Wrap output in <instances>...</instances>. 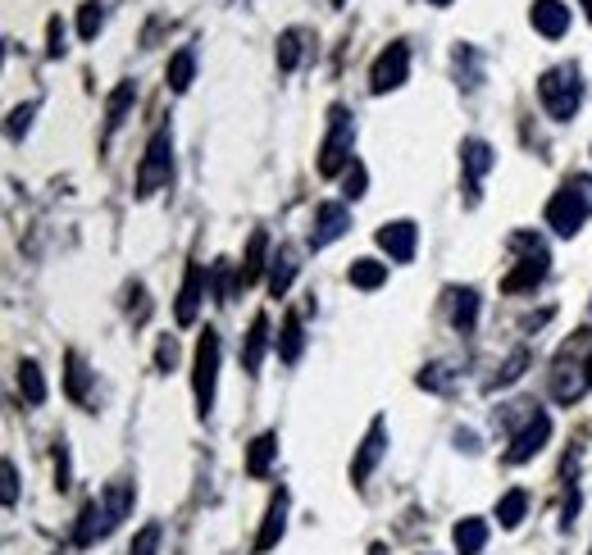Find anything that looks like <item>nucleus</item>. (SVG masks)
I'll list each match as a JSON object with an SVG mask.
<instances>
[{
    "instance_id": "obj_13",
    "label": "nucleus",
    "mask_w": 592,
    "mask_h": 555,
    "mask_svg": "<svg viewBox=\"0 0 592 555\" xmlns=\"http://www.w3.org/2000/svg\"><path fill=\"white\" fill-rule=\"evenodd\" d=\"M529 23L542 32V37H565L570 32V6L565 0H533V10H529Z\"/></svg>"
},
{
    "instance_id": "obj_41",
    "label": "nucleus",
    "mask_w": 592,
    "mask_h": 555,
    "mask_svg": "<svg viewBox=\"0 0 592 555\" xmlns=\"http://www.w3.org/2000/svg\"><path fill=\"white\" fill-rule=\"evenodd\" d=\"M32 115H37V106H19V110H10V137H14V141L32 128Z\"/></svg>"
},
{
    "instance_id": "obj_6",
    "label": "nucleus",
    "mask_w": 592,
    "mask_h": 555,
    "mask_svg": "<svg viewBox=\"0 0 592 555\" xmlns=\"http://www.w3.org/2000/svg\"><path fill=\"white\" fill-rule=\"evenodd\" d=\"M515 250H520V269L506 278V291H529V287H537L542 278H547V246H542L537 237H529V232H515V241H511Z\"/></svg>"
},
{
    "instance_id": "obj_20",
    "label": "nucleus",
    "mask_w": 592,
    "mask_h": 555,
    "mask_svg": "<svg viewBox=\"0 0 592 555\" xmlns=\"http://www.w3.org/2000/svg\"><path fill=\"white\" fill-rule=\"evenodd\" d=\"M132 106H137V82H119V87L110 91V106H106V137L124 128V119H128Z\"/></svg>"
},
{
    "instance_id": "obj_45",
    "label": "nucleus",
    "mask_w": 592,
    "mask_h": 555,
    "mask_svg": "<svg viewBox=\"0 0 592 555\" xmlns=\"http://www.w3.org/2000/svg\"><path fill=\"white\" fill-rule=\"evenodd\" d=\"M583 374H588V387H592V356H588V365H583Z\"/></svg>"
},
{
    "instance_id": "obj_40",
    "label": "nucleus",
    "mask_w": 592,
    "mask_h": 555,
    "mask_svg": "<svg viewBox=\"0 0 592 555\" xmlns=\"http://www.w3.org/2000/svg\"><path fill=\"white\" fill-rule=\"evenodd\" d=\"M46 41H51V46H46V56L60 60V56H65V23H60V19L46 23Z\"/></svg>"
},
{
    "instance_id": "obj_7",
    "label": "nucleus",
    "mask_w": 592,
    "mask_h": 555,
    "mask_svg": "<svg viewBox=\"0 0 592 555\" xmlns=\"http://www.w3.org/2000/svg\"><path fill=\"white\" fill-rule=\"evenodd\" d=\"M406 78H411V50H406V41H392L387 50H378V60L369 69V91L387 96V91H397Z\"/></svg>"
},
{
    "instance_id": "obj_47",
    "label": "nucleus",
    "mask_w": 592,
    "mask_h": 555,
    "mask_svg": "<svg viewBox=\"0 0 592 555\" xmlns=\"http://www.w3.org/2000/svg\"><path fill=\"white\" fill-rule=\"evenodd\" d=\"M428 6H452V0H428Z\"/></svg>"
},
{
    "instance_id": "obj_48",
    "label": "nucleus",
    "mask_w": 592,
    "mask_h": 555,
    "mask_svg": "<svg viewBox=\"0 0 592 555\" xmlns=\"http://www.w3.org/2000/svg\"><path fill=\"white\" fill-rule=\"evenodd\" d=\"M333 6H347V0H333Z\"/></svg>"
},
{
    "instance_id": "obj_25",
    "label": "nucleus",
    "mask_w": 592,
    "mask_h": 555,
    "mask_svg": "<svg viewBox=\"0 0 592 555\" xmlns=\"http://www.w3.org/2000/svg\"><path fill=\"white\" fill-rule=\"evenodd\" d=\"M19 392H23L28 406H41L46 400V374L37 360H19Z\"/></svg>"
},
{
    "instance_id": "obj_29",
    "label": "nucleus",
    "mask_w": 592,
    "mask_h": 555,
    "mask_svg": "<svg viewBox=\"0 0 592 555\" xmlns=\"http://www.w3.org/2000/svg\"><path fill=\"white\" fill-rule=\"evenodd\" d=\"M347 278H352V287H361V291H378V287L387 283V265H378V260H356V265L347 269Z\"/></svg>"
},
{
    "instance_id": "obj_24",
    "label": "nucleus",
    "mask_w": 592,
    "mask_h": 555,
    "mask_svg": "<svg viewBox=\"0 0 592 555\" xmlns=\"http://www.w3.org/2000/svg\"><path fill=\"white\" fill-rule=\"evenodd\" d=\"M452 542H456L461 555H478L487 546V519H461L452 528Z\"/></svg>"
},
{
    "instance_id": "obj_23",
    "label": "nucleus",
    "mask_w": 592,
    "mask_h": 555,
    "mask_svg": "<svg viewBox=\"0 0 592 555\" xmlns=\"http://www.w3.org/2000/svg\"><path fill=\"white\" fill-rule=\"evenodd\" d=\"M302 350H306L302 319L287 315V319H283V333H278V360H283V365H296V360H302Z\"/></svg>"
},
{
    "instance_id": "obj_26",
    "label": "nucleus",
    "mask_w": 592,
    "mask_h": 555,
    "mask_svg": "<svg viewBox=\"0 0 592 555\" xmlns=\"http://www.w3.org/2000/svg\"><path fill=\"white\" fill-rule=\"evenodd\" d=\"M474 319H478V291H474V287L452 291V324H456L461 333H470V328H474Z\"/></svg>"
},
{
    "instance_id": "obj_32",
    "label": "nucleus",
    "mask_w": 592,
    "mask_h": 555,
    "mask_svg": "<svg viewBox=\"0 0 592 555\" xmlns=\"http://www.w3.org/2000/svg\"><path fill=\"white\" fill-rule=\"evenodd\" d=\"M101 28H106V6H101V0H87V6L78 10V37L91 41Z\"/></svg>"
},
{
    "instance_id": "obj_27",
    "label": "nucleus",
    "mask_w": 592,
    "mask_h": 555,
    "mask_svg": "<svg viewBox=\"0 0 592 555\" xmlns=\"http://www.w3.org/2000/svg\"><path fill=\"white\" fill-rule=\"evenodd\" d=\"M165 78H169V91H187L191 87V78H196V50L191 46H182L178 56L169 60V73Z\"/></svg>"
},
{
    "instance_id": "obj_21",
    "label": "nucleus",
    "mask_w": 592,
    "mask_h": 555,
    "mask_svg": "<svg viewBox=\"0 0 592 555\" xmlns=\"http://www.w3.org/2000/svg\"><path fill=\"white\" fill-rule=\"evenodd\" d=\"M292 278H296V250L292 246H278L274 260H269V296H287Z\"/></svg>"
},
{
    "instance_id": "obj_34",
    "label": "nucleus",
    "mask_w": 592,
    "mask_h": 555,
    "mask_svg": "<svg viewBox=\"0 0 592 555\" xmlns=\"http://www.w3.org/2000/svg\"><path fill=\"white\" fill-rule=\"evenodd\" d=\"M128 555H160V524H146V528L132 537Z\"/></svg>"
},
{
    "instance_id": "obj_12",
    "label": "nucleus",
    "mask_w": 592,
    "mask_h": 555,
    "mask_svg": "<svg viewBox=\"0 0 592 555\" xmlns=\"http://www.w3.org/2000/svg\"><path fill=\"white\" fill-rule=\"evenodd\" d=\"M201 300H206V269L201 265H187L182 287H178V306H174V315H178L182 328L196 324V315H201Z\"/></svg>"
},
{
    "instance_id": "obj_44",
    "label": "nucleus",
    "mask_w": 592,
    "mask_h": 555,
    "mask_svg": "<svg viewBox=\"0 0 592 555\" xmlns=\"http://www.w3.org/2000/svg\"><path fill=\"white\" fill-rule=\"evenodd\" d=\"M132 300H137V306H132V319L141 324L146 315H151V306H146V287H132Z\"/></svg>"
},
{
    "instance_id": "obj_14",
    "label": "nucleus",
    "mask_w": 592,
    "mask_h": 555,
    "mask_svg": "<svg viewBox=\"0 0 592 555\" xmlns=\"http://www.w3.org/2000/svg\"><path fill=\"white\" fill-rule=\"evenodd\" d=\"M287 533V492L278 487L274 501H269V511H265V524H260V537H256V555H269Z\"/></svg>"
},
{
    "instance_id": "obj_37",
    "label": "nucleus",
    "mask_w": 592,
    "mask_h": 555,
    "mask_svg": "<svg viewBox=\"0 0 592 555\" xmlns=\"http://www.w3.org/2000/svg\"><path fill=\"white\" fill-rule=\"evenodd\" d=\"M210 300H219V306L228 300V260H215L210 265Z\"/></svg>"
},
{
    "instance_id": "obj_39",
    "label": "nucleus",
    "mask_w": 592,
    "mask_h": 555,
    "mask_svg": "<svg viewBox=\"0 0 592 555\" xmlns=\"http://www.w3.org/2000/svg\"><path fill=\"white\" fill-rule=\"evenodd\" d=\"M456 73H465V87H478V65H474V50L470 46L456 50Z\"/></svg>"
},
{
    "instance_id": "obj_46",
    "label": "nucleus",
    "mask_w": 592,
    "mask_h": 555,
    "mask_svg": "<svg viewBox=\"0 0 592 555\" xmlns=\"http://www.w3.org/2000/svg\"><path fill=\"white\" fill-rule=\"evenodd\" d=\"M579 6H583V10H588V19H592V0H579Z\"/></svg>"
},
{
    "instance_id": "obj_43",
    "label": "nucleus",
    "mask_w": 592,
    "mask_h": 555,
    "mask_svg": "<svg viewBox=\"0 0 592 555\" xmlns=\"http://www.w3.org/2000/svg\"><path fill=\"white\" fill-rule=\"evenodd\" d=\"M56 483L69 487V446H65V442H60V450H56Z\"/></svg>"
},
{
    "instance_id": "obj_38",
    "label": "nucleus",
    "mask_w": 592,
    "mask_h": 555,
    "mask_svg": "<svg viewBox=\"0 0 592 555\" xmlns=\"http://www.w3.org/2000/svg\"><path fill=\"white\" fill-rule=\"evenodd\" d=\"M0 478H6V511H14L19 506V469H14V460L0 465Z\"/></svg>"
},
{
    "instance_id": "obj_42",
    "label": "nucleus",
    "mask_w": 592,
    "mask_h": 555,
    "mask_svg": "<svg viewBox=\"0 0 592 555\" xmlns=\"http://www.w3.org/2000/svg\"><path fill=\"white\" fill-rule=\"evenodd\" d=\"M178 365V341L174 337H160V346H156V369H174Z\"/></svg>"
},
{
    "instance_id": "obj_4",
    "label": "nucleus",
    "mask_w": 592,
    "mask_h": 555,
    "mask_svg": "<svg viewBox=\"0 0 592 555\" xmlns=\"http://www.w3.org/2000/svg\"><path fill=\"white\" fill-rule=\"evenodd\" d=\"M169 178H174V137L169 128H156L137 165V196H156L160 187H169Z\"/></svg>"
},
{
    "instance_id": "obj_8",
    "label": "nucleus",
    "mask_w": 592,
    "mask_h": 555,
    "mask_svg": "<svg viewBox=\"0 0 592 555\" xmlns=\"http://www.w3.org/2000/svg\"><path fill=\"white\" fill-rule=\"evenodd\" d=\"M552 442V415H542V410H533L529 415V424L511 437V450H506V465H529L542 446Z\"/></svg>"
},
{
    "instance_id": "obj_15",
    "label": "nucleus",
    "mask_w": 592,
    "mask_h": 555,
    "mask_svg": "<svg viewBox=\"0 0 592 555\" xmlns=\"http://www.w3.org/2000/svg\"><path fill=\"white\" fill-rule=\"evenodd\" d=\"M110 537V524H106V506H101V496H91L82 515H78V528H73V542L78 546H91V542H101Z\"/></svg>"
},
{
    "instance_id": "obj_3",
    "label": "nucleus",
    "mask_w": 592,
    "mask_h": 555,
    "mask_svg": "<svg viewBox=\"0 0 592 555\" xmlns=\"http://www.w3.org/2000/svg\"><path fill=\"white\" fill-rule=\"evenodd\" d=\"M352 141H356V123H352V110L347 106H333L328 110V137L319 146V174L324 178H337L352 169Z\"/></svg>"
},
{
    "instance_id": "obj_19",
    "label": "nucleus",
    "mask_w": 592,
    "mask_h": 555,
    "mask_svg": "<svg viewBox=\"0 0 592 555\" xmlns=\"http://www.w3.org/2000/svg\"><path fill=\"white\" fill-rule=\"evenodd\" d=\"M265 350H269V315H256L251 333H246V346H241V369L256 374L265 365Z\"/></svg>"
},
{
    "instance_id": "obj_18",
    "label": "nucleus",
    "mask_w": 592,
    "mask_h": 555,
    "mask_svg": "<svg viewBox=\"0 0 592 555\" xmlns=\"http://www.w3.org/2000/svg\"><path fill=\"white\" fill-rule=\"evenodd\" d=\"M265 269H269V237L256 228V232H251V246H246V260H241V269H237V287H251Z\"/></svg>"
},
{
    "instance_id": "obj_31",
    "label": "nucleus",
    "mask_w": 592,
    "mask_h": 555,
    "mask_svg": "<svg viewBox=\"0 0 592 555\" xmlns=\"http://www.w3.org/2000/svg\"><path fill=\"white\" fill-rule=\"evenodd\" d=\"M65 387H69V396L73 400H87V360L78 356V350H69V356H65Z\"/></svg>"
},
{
    "instance_id": "obj_35",
    "label": "nucleus",
    "mask_w": 592,
    "mask_h": 555,
    "mask_svg": "<svg viewBox=\"0 0 592 555\" xmlns=\"http://www.w3.org/2000/svg\"><path fill=\"white\" fill-rule=\"evenodd\" d=\"M342 187H347V200H361V196H365L369 174H365V165H361V160H352V169H347V178H342Z\"/></svg>"
},
{
    "instance_id": "obj_17",
    "label": "nucleus",
    "mask_w": 592,
    "mask_h": 555,
    "mask_svg": "<svg viewBox=\"0 0 592 555\" xmlns=\"http://www.w3.org/2000/svg\"><path fill=\"white\" fill-rule=\"evenodd\" d=\"M132 501H137V487H132V478H119V483H110V487H106L101 506H106V524H110V533H115V528L128 519Z\"/></svg>"
},
{
    "instance_id": "obj_28",
    "label": "nucleus",
    "mask_w": 592,
    "mask_h": 555,
    "mask_svg": "<svg viewBox=\"0 0 592 555\" xmlns=\"http://www.w3.org/2000/svg\"><path fill=\"white\" fill-rule=\"evenodd\" d=\"M302 50H306V32H302V28H287V32L278 37V69L292 73L296 65H302Z\"/></svg>"
},
{
    "instance_id": "obj_36",
    "label": "nucleus",
    "mask_w": 592,
    "mask_h": 555,
    "mask_svg": "<svg viewBox=\"0 0 592 555\" xmlns=\"http://www.w3.org/2000/svg\"><path fill=\"white\" fill-rule=\"evenodd\" d=\"M524 365H529V356H524V350H515V356H511V360L497 369V378H492V387H511V383L524 374Z\"/></svg>"
},
{
    "instance_id": "obj_33",
    "label": "nucleus",
    "mask_w": 592,
    "mask_h": 555,
    "mask_svg": "<svg viewBox=\"0 0 592 555\" xmlns=\"http://www.w3.org/2000/svg\"><path fill=\"white\" fill-rule=\"evenodd\" d=\"M583 387H588V374L583 369H561V378H556V400H579L583 396Z\"/></svg>"
},
{
    "instance_id": "obj_30",
    "label": "nucleus",
    "mask_w": 592,
    "mask_h": 555,
    "mask_svg": "<svg viewBox=\"0 0 592 555\" xmlns=\"http://www.w3.org/2000/svg\"><path fill=\"white\" fill-rule=\"evenodd\" d=\"M524 511H529V492L515 487V492H506V496L497 501V524H502V528H520Z\"/></svg>"
},
{
    "instance_id": "obj_16",
    "label": "nucleus",
    "mask_w": 592,
    "mask_h": 555,
    "mask_svg": "<svg viewBox=\"0 0 592 555\" xmlns=\"http://www.w3.org/2000/svg\"><path fill=\"white\" fill-rule=\"evenodd\" d=\"M461 165H465V174H470V191H478L483 174H487L492 165H497V156H492V146H487V141L465 137V141H461Z\"/></svg>"
},
{
    "instance_id": "obj_22",
    "label": "nucleus",
    "mask_w": 592,
    "mask_h": 555,
    "mask_svg": "<svg viewBox=\"0 0 592 555\" xmlns=\"http://www.w3.org/2000/svg\"><path fill=\"white\" fill-rule=\"evenodd\" d=\"M274 456H278V433H260V437L251 442V450H246V474H251V478H265L269 465H274Z\"/></svg>"
},
{
    "instance_id": "obj_10",
    "label": "nucleus",
    "mask_w": 592,
    "mask_h": 555,
    "mask_svg": "<svg viewBox=\"0 0 592 555\" xmlns=\"http://www.w3.org/2000/svg\"><path fill=\"white\" fill-rule=\"evenodd\" d=\"M352 228V210L347 206H337V200H324V206L315 210V228H310V250H324L333 246L342 232Z\"/></svg>"
},
{
    "instance_id": "obj_9",
    "label": "nucleus",
    "mask_w": 592,
    "mask_h": 555,
    "mask_svg": "<svg viewBox=\"0 0 592 555\" xmlns=\"http://www.w3.org/2000/svg\"><path fill=\"white\" fill-rule=\"evenodd\" d=\"M383 456H387V419H374L369 433H365V442H361V450H356V460H352V483L365 487Z\"/></svg>"
},
{
    "instance_id": "obj_5",
    "label": "nucleus",
    "mask_w": 592,
    "mask_h": 555,
    "mask_svg": "<svg viewBox=\"0 0 592 555\" xmlns=\"http://www.w3.org/2000/svg\"><path fill=\"white\" fill-rule=\"evenodd\" d=\"M219 356H224V341L215 328H206L201 346H196V374H191V392H196V415L210 419L215 410V383H219Z\"/></svg>"
},
{
    "instance_id": "obj_11",
    "label": "nucleus",
    "mask_w": 592,
    "mask_h": 555,
    "mask_svg": "<svg viewBox=\"0 0 592 555\" xmlns=\"http://www.w3.org/2000/svg\"><path fill=\"white\" fill-rule=\"evenodd\" d=\"M383 250H387V260H397V265H411L415 260V241H420V228L411 219H397V224H383L378 237H374Z\"/></svg>"
},
{
    "instance_id": "obj_1",
    "label": "nucleus",
    "mask_w": 592,
    "mask_h": 555,
    "mask_svg": "<svg viewBox=\"0 0 592 555\" xmlns=\"http://www.w3.org/2000/svg\"><path fill=\"white\" fill-rule=\"evenodd\" d=\"M588 215H592V178H574L547 200V228L556 237H574L588 224Z\"/></svg>"
},
{
    "instance_id": "obj_2",
    "label": "nucleus",
    "mask_w": 592,
    "mask_h": 555,
    "mask_svg": "<svg viewBox=\"0 0 592 555\" xmlns=\"http://www.w3.org/2000/svg\"><path fill=\"white\" fill-rule=\"evenodd\" d=\"M537 96H542V106H547V115L556 123H570L583 106V82H579V69L574 65H556L537 78Z\"/></svg>"
}]
</instances>
